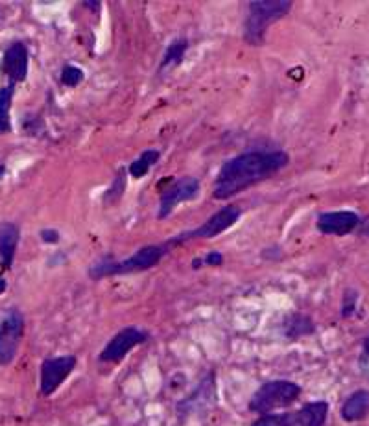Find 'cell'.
Masks as SVG:
<instances>
[{"instance_id":"obj_1","label":"cell","mask_w":369,"mask_h":426,"mask_svg":"<svg viewBox=\"0 0 369 426\" xmlns=\"http://www.w3.org/2000/svg\"><path fill=\"white\" fill-rule=\"evenodd\" d=\"M288 163L290 155L282 150L244 152L223 163L212 187V196L214 200H229L281 172Z\"/></svg>"},{"instance_id":"obj_2","label":"cell","mask_w":369,"mask_h":426,"mask_svg":"<svg viewBox=\"0 0 369 426\" xmlns=\"http://www.w3.org/2000/svg\"><path fill=\"white\" fill-rule=\"evenodd\" d=\"M172 242L164 244H150V246H144L137 253H133L128 259L124 261H115L111 257H106L102 259L96 264L91 266L89 270V277L94 279V281H100V279L113 277V275H128V273H139L146 272L150 268L157 266L159 262L163 261L164 255H168L172 251Z\"/></svg>"},{"instance_id":"obj_3","label":"cell","mask_w":369,"mask_h":426,"mask_svg":"<svg viewBox=\"0 0 369 426\" xmlns=\"http://www.w3.org/2000/svg\"><path fill=\"white\" fill-rule=\"evenodd\" d=\"M292 10L290 0H255L247 2L244 21V41L251 47H260L266 41V32L271 24L287 17Z\"/></svg>"},{"instance_id":"obj_4","label":"cell","mask_w":369,"mask_h":426,"mask_svg":"<svg viewBox=\"0 0 369 426\" xmlns=\"http://www.w3.org/2000/svg\"><path fill=\"white\" fill-rule=\"evenodd\" d=\"M301 391H303L301 386L290 382V380H270V382H264L253 393L247 408H249V412L260 415L271 414L276 410L288 408L293 403H298Z\"/></svg>"},{"instance_id":"obj_5","label":"cell","mask_w":369,"mask_h":426,"mask_svg":"<svg viewBox=\"0 0 369 426\" xmlns=\"http://www.w3.org/2000/svg\"><path fill=\"white\" fill-rule=\"evenodd\" d=\"M242 216L241 207L236 205H225L220 211L209 216V218L199 225L198 229L187 233H179L177 237L170 238L172 246H179V244H185L188 240H201V238H214L218 235H222L227 229H231Z\"/></svg>"},{"instance_id":"obj_6","label":"cell","mask_w":369,"mask_h":426,"mask_svg":"<svg viewBox=\"0 0 369 426\" xmlns=\"http://www.w3.org/2000/svg\"><path fill=\"white\" fill-rule=\"evenodd\" d=\"M199 189H201L199 179L192 178V176L172 179L170 185L161 192V198H159L157 218L159 220L168 218L179 203L192 202L194 198H198Z\"/></svg>"},{"instance_id":"obj_7","label":"cell","mask_w":369,"mask_h":426,"mask_svg":"<svg viewBox=\"0 0 369 426\" xmlns=\"http://www.w3.org/2000/svg\"><path fill=\"white\" fill-rule=\"evenodd\" d=\"M23 334V314L17 308H10L0 320V366H10L15 360Z\"/></svg>"},{"instance_id":"obj_8","label":"cell","mask_w":369,"mask_h":426,"mask_svg":"<svg viewBox=\"0 0 369 426\" xmlns=\"http://www.w3.org/2000/svg\"><path fill=\"white\" fill-rule=\"evenodd\" d=\"M148 332L137 329V327H126L118 331L115 336L107 342V345L100 353L98 360L104 364H117L128 355L129 351L135 349L137 345L144 344L148 340Z\"/></svg>"},{"instance_id":"obj_9","label":"cell","mask_w":369,"mask_h":426,"mask_svg":"<svg viewBox=\"0 0 369 426\" xmlns=\"http://www.w3.org/2000/svg\"><path fill=\"white\" fill-rule=\"evenodd\" d=\"M76 356L65 355L58 358H47L41 364V395L50 397L59 386L63 384L67 377L76 367Z\"/></svg>"},{"instance_id":"obj_10","label":"cell","mask_w":369,"mask_h":426,"mask_svg":"<svg viewBox=\"0 0 369 426\" xmlns=\"http://www.w3.org/2000/svg\"><path fill=\"white\" fill-rule=\"evenodd\" d=\"M360 222H362L360 216L353 211H331V213H322L317 216L316 227L322 235L346 237L357 229Z\"/></svg>"},{"instance_id":"obj_11","label":"cell","mask_w":369,"mask_h":426,"mask_svg":"<svg viewBox=\"0 0 369 426\" xmlns=\"http://www.w3.org/2000/svg\"><path fill=\"white\" fill-rule=\"evenodd\" d=\"M0 71L10 78L13 85L26 80L28 76V48L24 43L15 41L6 48V52L2 56Z\"/></svg>"},{"instance_id":"obj_12","label":"cell","mask_w":369,"mask_h":426,"mask_svg":"<svg viewBox=\"0 0 369 426\" xmlns=\"http://www.w3.org/2000/svg\"><path fill=\"white\" fill-rule=\"evenodd\" d=\"M342 419L347 423H355V421H362L364 417L369 415V391L368 390H357L355 393L347 397L340 410Z\"/></svg>"},{"instance_id":"obj_13","label":"cell","mask_w":369,"mask_h":426,"mask_svg":"<svg viewBox=\"0 0 369 426\" xmlns=\"http://www.w3.org/2000/svg\"><path fill=\"white\" fill-rule=\"evenodd\" d=\"M282 332L288 340H299V338L311 336L316 332V325L309 314L303 312H292L282 321Z\"/></svg>"},{"instance_id":"obj_14","label":"cell","mask_w":369,"mask_h":426,"mask_svg":"<svg viewBox=\"0 0 369 426\" xmlns=\"http://www.w3.org/2000/svg\"><path fill=\"white\" fill-rule=\"evenodd\" d=\"M19 244V227L12 222L0 224V261L4 268H10L13 264V257L17 251Z\"/></svg>"},{"instance_id":"obj_15","label":"cell","mask_w":369,"mask_h":426,"mask_svg":"<svg viewBox=\"0 0 369 426\" xmlns=\"http://www.w3.org/2000/svg\"><path fill=\"white\" fill-rule=\"evenodd\" d=\"M328 415V403L314 401L305 404L295 414V426H325Z\"/></svg>"},{"instance_id":"obj_16","label":"cell","mask_w":369,"mask_h":426,"mask_svg":"<svg viewBox=\"0 0 369 426\" xmlns=\"http://www.w3.org/2000/svg\"><path fill=\"white\" fill-rule=\"evenodd\" d=\"M188 50V41L187 39H176L172 41L166 50L163 54V60H161V65H159V72L168 71V69H176L183 63L185 60V54Z\"/></svg>"},{"instance_id":"obj_17","label":"cell","mask_w":369,"mask_h":426,"mask_svg":"<svg viewBox=\"0 0 369 426\" xmlns=\"http://www.w3.org/2000/svg\"><path fill=\"white\" fill-rule=\"evenodd\" d=\"M159 157H161V152H159V150L155 148L144 150V152H142V154L128 166V174L135 179L144 178V176L150 172V168H152L153 165H157Z\"/></svg>"},{"instance_id":"obj_18","label":"cell","mask_w":369,"mask_h":426,"mask_svg":"<svg viewBox=\"0 0 369 426\" xmlns=\"http://www.w3.org/2000/svg\"><path fill=\"white\" fill-rule=\"evenodd\" d=\"M126 185H128V168L122 166L117 172V176H115V179H113V183L109 185V189L104 192V203L106 205H115L124 196Z\"/></svg>"},{"instance_id":"obj_19","label":"cell","mask_w":369,"mask_h":426,"mask_svg":"<svg viewBox=\"0 0 369 426\" xmlns=\"http://www.w3.org/2000/svg\"><path fill=\"white\" fill-rule=\"evenodd\" d=\"M251 426H295V414H266L253 421Z\"/></svg>"},{"instance_id":"obj_20","label":"cell","mask_w":369,"mask_h":426,"mask_svg":"<svg viewBox=\"0 0 369 426\" xmlns=\"http://www.w3.org/2000/svg\"><path fill=\"white\" fill-rule=\"evenodd\" d=\"M83 80H85V72L80 67H63V71H61V83H63L65 87H78Z\"/></svg>"},{"instance_id":"obj_21","label":"cell","mask_w":369,"mask_h":426,"mask_svg":"<svg viewBox=\"0 0 369 426\" xmlns=\"http://www.w3.org/2000/svg\"><path fill=\"white\" fill-rule=\"evenodd\" d=\"M357 303H358V292L353 290V288H347L344 292V297H342V318L349 320L355 310H357Z\"/></svg>"},{"instance_id":"obj_22","label":"cell","mask_w":369,"mask_h":426,"mask_svg":"<svg viewBox=\"0 0 369 426\" xmlns=\"http://www.w3.org/2000/svg\"><path fill=\"white\" fill-rule=\"evenodd\" d=\"M13 93H15V85L10 83L8 87L0 89V120H10V109H12Z\"/></svg>"},{"instance_id":"obj_23","label":"cell","mask_w":369,"mask_h":426,"mask_svg":"<svg viewBox=\"0 0 369 426\" xmlns=\"http://www.w3.org/2000/svg\"><path fill=\"white\" fill-rule=\"evenodd\" d=\"M358 369L369 380V336L364 340L362 351H360V356H358Z\"/></svg>"},{"instance_id":"obj_24","label":"cell","mask_w":369,"mask_h":426,"mask_svg":"<svg viewBox=\"0 0 369 426\" xmlns=\"http://www.w3.org/2000/svg\"><path fill=\"white\" fill-rule=\"evenodd\" d=\"M203 264H207V266H220V264H223V255L218 253V251H211V253L201 259V266Z\"/></svg>"},{"instance_id":"obj_25","label":"cell","mask_w":369,"mask_h":426,"mask_svg":"<svg viewBox=\"0 0 369 426\" xmlns=\"http://www.w3.org/2000/svg\"><path fill=\"white\" fill-rule=\"evenodd\" d=\"M59 233L56 229H43L41 231V240L47 244H58L59 242Z\"/></svg>"},{"instance_id":"obj_26","label":"cell","mask_w":369,"mask_h":426,"mask_svg":"<svg viewBox=\"0 0 369 426\" xmlns=\"http://www.w3.org/2000/svg\"><path fill=\"white\" fill-rule=\"evenodd\" d=\"M10 131H12V122L10 120H0V135L10 133Z\"/></svg>"},{"instance_id":"obj_27","label":"cell","mask_w":369,"mask_h":426,"mask_svg":"<svg viewBox=\"0 0 369 426\" xmlns=\"http://www.w3.org/2000/svg\"><path fill=\"white\" fill-rule=\"evenodd\" d=\"M83 6L89 8V10H100V8H102V2H83Z\"/></svg>"},{"instance_id":"obj_28","label":"cell","mask_w":369,"mask_h":426,"mask_svg":"<svg viewBox=\"0 0 369 426\" xmlns=\"http://www.w3.org/2000/svg\"><path fill=\"white\" fill-rule=\"evenodd\" d=\"M6 286H8V284H6V279L0 277V294H2V292L6 290Z\"/></svg>"},{"instance_id":"obj_29","label":"cell","mask_w":369,"mask_h":426,"mask_svg":"<svg viewBox=\"0 0 369 426\" xmlns=\"http://www.w3.org/2000/svg\"><path fill=\"white\" fill-rule=\"evenodd\" d=\"M4 174H6V166H4V165H0V179L4 178Z\"/></svg>"}]
</instances>
